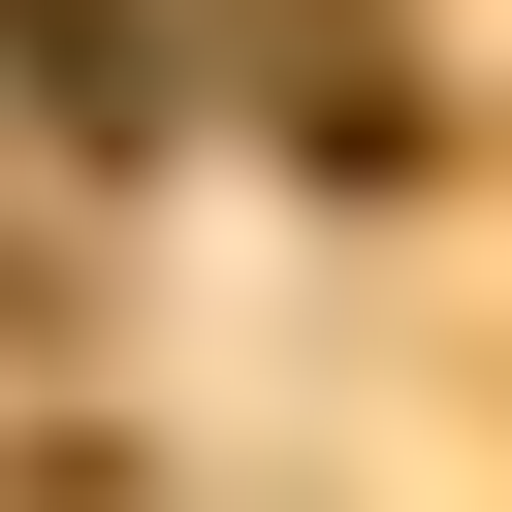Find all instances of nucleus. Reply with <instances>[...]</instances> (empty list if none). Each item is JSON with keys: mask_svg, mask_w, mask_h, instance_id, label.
<instances>
[{"mask_svg": "<svg viewBox=\"0 0 512 512\" xmlns=\"http://www.w3.org/2000/svg\"><path fill=\"white\" fill-rule=\"evenodd\" d=\"M0 64H32V128H64V160L128 128V32H96V0H0Z\"/></svg>", "mask_w": 512, "mask_h": 512, "instance_id": "nucleus-1", "label": "nucleus"}]
</instances>
